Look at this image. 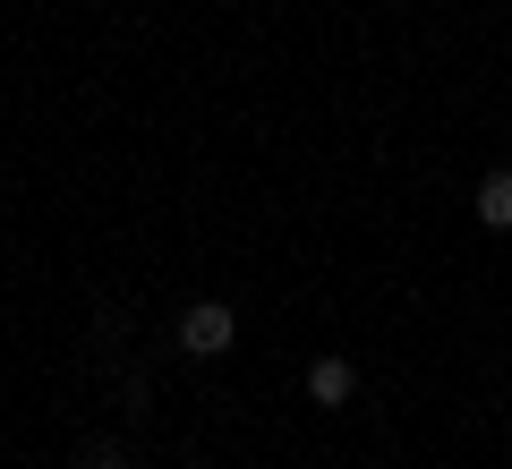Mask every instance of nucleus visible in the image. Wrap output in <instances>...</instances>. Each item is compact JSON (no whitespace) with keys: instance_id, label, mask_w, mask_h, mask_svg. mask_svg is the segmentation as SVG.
<instances>
[{"instance_id":"nucleus-1","label":"nucleus","mask_w":512,"mask_h":469,"mask_svg":"<svg viewBox=\"0 0 512 469\" xmlns=\"http://www.w3.org/2000/svg\"><path fill=\"white\" fill-rule=\"evenodd\" d=\"M231 342H239V316H231L222 299H197V307L180 316V350H188V359H222Z\"/></svg>"},{"instance_id":"nucleus-2","label":"nucleus","mask_w":512,"mask_h":469,"mask_svg":"<svg viewBox=\"0 0 512 469\" xmlns=\"http://www.w3.org/2000/svg\"><path fill=\"white\" fill-rule=\"evenodd\" d=\"M350 393H359V367H350V359H316L308 367V401H316V410H342Z\"/></svg>"},{"instance_id":"nucleus-3","label":"nucleus","mask_w":512,"mask_h":469,"mask_svg":"<svg viewBox=\"0 0 512 469\" xmlns=\"http://www.w3.org/2000/svg\"><path fill=\"white\" fill-rule=\"evenodd\" d=\"M478 222L487 231H512V171H487L478 180Z\"/></svg>"},{"instance_id":"nucleus-4","label":"nucleus","mask_w":512,"mask_h":469,"mask_svg":"<svg viewBox=\"0 0 512 469\" xmlns=\"http://www.w3.org/2000/svg\"><path fill=\"white\" fill-rule=\"evenodd\" d=\"M77 469H120V452H111V444H94V452H86Z\"/></svg>"},{"instance_id":"nucleus-5","label":"nucleus","mask_w":512,"mask_h":469,"mask_svg":"<svg viewBox=\"0 0 512 469\" xmlns=\"http://www.w3.org/2000/svg\"><path fill=\"white\" fill-rule=\"evenodd\" d=\"M188 469H205V461H188Z\"/></svg>"}]
</instances>
